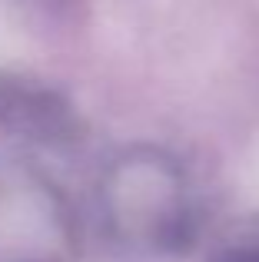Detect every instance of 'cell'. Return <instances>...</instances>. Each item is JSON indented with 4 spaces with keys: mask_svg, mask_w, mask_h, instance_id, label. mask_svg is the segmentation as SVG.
<instances>
[{
    "mask_svg": "<svg viewBox=\"0 0 259 262\" xmlns=\"http://www.w3.org/2000/svg\"><path fill=\"white\" fill-rule=\"evenodd\" d=\"M0 126L37 143H67L77 133L73 106L57 90L27 77L0 73Z\"/></svg>",
    "mask_w": 259,
    "mask_h": 262,
    "instance_id": "2",
    "label": "cell"
},
{
    "mask_svg": "<svg viewBox=\"0 0 259 262\" xmlns=\"http://www.w3.org/2000/svg\"><path fill=\"white\" fill-rule=\"evenodd\" d=\"M216 262H259V246H240V249H226Z\"/></svg>",
    "mask_w": 259,
    "mask_h": 262,
    "instance_id": "3",
    "label": "cell"
},
{
    "mask_svg": "<svg viewBox=\"0 0 259 262\" xmlns=\"http://www.w3.org/2000/svg\"><path fill=\"white\" fill-rule=\"evenodd\" d=\"M106 206L110 219L123 232L156 246L176 243L186 226L180 173L156 156H133L120 163L110 173Z\"/></svg>",
    "mask_w": 259,
    "mask_h": 262,
    "instance_id": "1",
    "label": "cell"
}]
</instances>
